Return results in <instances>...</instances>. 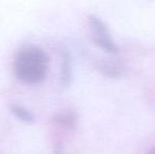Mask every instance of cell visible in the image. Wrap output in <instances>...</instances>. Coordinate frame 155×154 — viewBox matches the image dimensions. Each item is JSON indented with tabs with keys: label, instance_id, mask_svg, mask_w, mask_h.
<instances>
[{
	"label": "cell",
	"instance_id": "6da1fadb",
	"mask_svg": "<svg viewBox=\"0 0 155 154\" xmlns=\"http://www.w3.org/2000/svg\"><path fill=\"white\" fill-rule=\"evenodd\" d=\"M13 69L16 77L21 82L36 84L47 76L49 58L42 49L35 45H27L17 52Z\"/></svg>",
	"mask_w": 155,
	"mask_h": 154
},
{
	"label": "cell",
	"instance_id": "7a4b0ae2",
	"mask_svg": "<svg viewBox=\"0 0 155 154\" xmlns=\"http://www.w3.org/2000/svg\"><path fill=\"white\" fill-rule=\"evenodd\" d=\"M88 22L93 42L100 49L109 53H117V47L111 37L110 32L107 29L106 25L95 15L89 16Z\"/></svg>",
	"mask_w": 155,
	"mask_h": 154
},
{
	"label": "cell",
	"instance_id": "3957f363",
	"mask_svg": "<svg viewBox=\"0 0 155 154\" xmlns=\"http://www.w3.org/2000/svg\"><path fill=\"white\" fill-rule=\"evenodd\" d=\"M96 68L101 74L111 78H118L124 73V66L121 62L111 59H101L97 62Z\"/></svg>",
	"mask_w": 155,
	"mask_h": 154
},
{
	"label": "cell",
	"instance_id": "277c9868",
	"mask_svg": "<svg viewBox=\"0 0 155 154\" xmlns=\"http://www.w3.org/2000/svg\"><path fill=\"white\" fill-rule=\"evenodd\" d=\"M61 52V84L63 87H68L72 80L71 56L67 49H63Z\"/></svg>",
	"mask_w": 155,
	"mask_h": 154
},
{
	"label": "cell",
	"instance_id": "5b68a950",
	"mask_svg": "<svg viewBox=\"0 0 155 154\" xmlns=\"http://www.w3.org/2000/svg\"><path fill=\"white\" fill-rule=\"evenodd\" d=\"M53 121L68 129H73L77 123V116L74 112H63L54 117Z\"/></svg>",
	"mask_w": 155,
	"mask_h": 154
},
{
	"label": "cell",
	"instance_id": "8992f818",
	"mask_svg": "<svg viewBox=\"0 0 155 154\" xmlns=\"http://www.w3.org/2000/svg\"><path fill=\"white\" fill-rule=\"evenodd\" d=\"M10 110L19 120L23 121V123H31L35 120V117L33 115V113L29 111L28 109H25V107L19 105H12L10 107Z\"/></svg>",
	"mask_w": 155,
	"mask_h": 154
},
{
	"label": "cell",
	"instance_id": "52a82bcc",
	"mask_svg": "<svg viewBox=\"0 0 155 154\" xmlns=\"http://www.w3.org/2000/svg\"><path fill=\"white\" fill-rule=\"evenodd\" d=\"M53 154H64V148L61 144H55L53 148Z\"/></svg>",
	"mask_w": 155,
	"mask_h": 154
},
{
	"label": "cell",
	"instance_id": "ba28073f",
	"mask_svg": "<svg viewBox=\"0 0 155 154\" xmlns=\"http://www.w3.org/2000/svg\"><path fill=\"white\" fill-rule=\"evenodd\" d=\"M148 154H155V148L151 149V150L149 151V153H148Z\"/></svg>",
	"mask_w": 155,
	"mask_h": 154
}]
</instances>
